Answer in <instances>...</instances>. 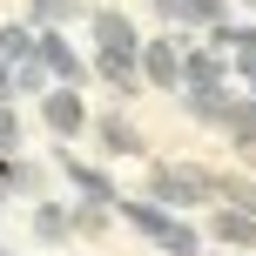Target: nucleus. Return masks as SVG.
<instances>
[{"label":"nucleus","instance_id":"nucleus-1","mask_svg":"<svg viewBox=\"0 0 256 256\" xmlns=\"http://www.w3.org/2000/svg\"><path fill=\"white\" fill-rule=\"evenodd\" d=\"M115 209H122L128 222H135L142 236H148L155 250H168V256H209V243H202V230H189V222H182L176 209L148 202V196H115Z\"/></svg>","mask_w":256,"mask_h":256},{"label":"nucleus","instance_id":"nucleus-19","mask_svg":"<svg viewBox=\"0 0 256 256\" xmlns=\"http://www.w3.org/2000/svg\"><path fill=\"white\" fill-rule=\"evenodd\" d=\"M20 148V115H14V102H0V155Z\"/></svg>","mask_w":256,"mask_h":256},{"label":"nucleus","instance_id":"nucleus-17","mask_svg":"<svg viewBox=\"0 0 256 256\" xmlns=\"http://www.w3.org/2000/svg\"><path fill=\"white\" fill-rule=\"evenodd\" d=\"M68 222H74V236L108 230V202H74V209H68Z\"/></svg>","mask_w":256,"mask_h":256},{"label":"nucleus","instance_id":"nucleus-13","mask_svg":"<svg viewBox=\"0 0 256 256\" xmlns=\"http://www.w3.org/2000/svg\"><path fill=\"white\" fill-rule=\"evenodd\" d=\"M34 236H40V243H68V236H74L68 209L61 202H34Z\"/></svg>","mask_w":256,"mask_h":256},{"label":"nucleus","instance_id":"nucleus-2","mask_svg":"<svg viewBox=\"0 0 256 256\" xmlns=\"http://www.w3.org/2000/svg\"><path fill=\"white\" fill-rule=\"evenodd\" d=\"M148 202H162V209H196V202H209V176L189 168V162H155V168H148Z\"/></svg>","mask_w":256,"mask_h":256},{"label":"nucleus","instance_id":"nucleus-18","mask_svg":"<svg viewBox=\"0 0 256 256\" xmlns=\"http://www.w3.org/2000/svg\"><path fill=\"white\" fill-rule=\"evenodd\" d=\"M68 14H74V0H34V20L27 27H61Z\"/></svg>","mask_w":256,"mask_h":256},{"label":"nucleus","instance_id":"nucleus-8","mask_svg":"<svg viewBox=\"0 0 256 256\" xmlns=\"http://www.w3.org/2000/svg\"><path fill=\"white\" fill-rule=\"evenodd\" d=\"M94 142H102V155H142V128L128 115H88Z\"/></svg>","mask_w":256,"mask_h":256},{"label":"nucleus","instance_id":"nucleus-3","mask_svg":"<svg viewBox=\"0 0 256 256\" xmlns=\"http://www.w3.org/2000/svg\"><path fill=\"white\" fill-rule=\"evenodd\" d=\"M40 122H48V135H54V142L88 135V102H81V88H61V81H54V88L40 94Z\"/></svg>","mask_w":256,"mask_h":256},{"label":"nucleus","instance_id":"nucleus-5","mask_svg":"<svg viewBox=\"0 0 256 256\" xmlns=\"http://www.w3.org/2000/svg\"><path fill=\"white\" fill-rule=\"evenodd\" d=\"M34 61L48 68V81H61V88H81V81H88V68H81V54L61 40V27H40L34 34Z\"/></svg>","mask_w":256,"mask_h":256},{"label":"nucleus","instance_id":"nucleus-7","mask_svg":"<svg viewBox=\"0 0 256 256\" xmlns=\"http://www.w3.org/2000/svg\"><path fill=\"white\" fill-rule=\"evenodd\" d=\"M94 54H142V34H135V20L115 7H102L94 14Z\"/></svg>","mask_w":256,"mask_h":256},{"label":"nucleus","instance_id":"nucleus-6","mask_svg":"<svg viewBox=\"0 0 256 256\" xmlns=\"http://www.w3.org/2000/svg\"><path fill=\"white\" fill-rule=\"evenodd\" d=\"M54 162H61V176H68V182L81 189V202H108V209H115V196H122V189H115V176H108V168L81 162V155H68V148L54 155Z\"/></svg>","mask_w":256,"mask_h":256},{"label":"nucleus","instance_id":"nucleus-16","mask_svg":"<svg viewBox=\"0 0 256 256\" xmlns=\"http://www.w3.org/2000/svg\"><path fill=\"white\" fill-rule=\"evenodd\" d=\"M7 74H14V94H48V88H54V81H48V68H40L34 54H27V61H14Z\"/></svg>","mask_w":256,"mask_h":256},{"label":"nucleus","instance_id":"nucleus-11","mask_svg":"<svg viewBox=\"0 0 256 256\" xmlns=\"http://www.w3.org/2000/svg\"><path fill=\"white\" fill-rule=\"evenodd\" d=\"M155 14L176 27H216L222 20V0H155Z\"/></svg>","mask_w":256,"mask_h":256},{"label":"nucleus","instance_id":"nucleus-14","mask_svg":"<svg viewBox=\"0 0 256 256\" xmlns=\"http://www.w3.org/2000/svg\"><path fill=\"white\" fill-rule=\"evenodd\" d=\"M0 189H14V196H40V168H34V162H14V155H0Z\"/></svg>","mask_w":256,"mask_h":256},{"label":"nucleus","instance_id":"nucleus-15","mask_svg":"<svg viewBox=\"0 0 256 256\" xmlns=\"http://www.w3.org/2000/svg\"><path fill=\"white\" fill-rule=\"evenodd\" d=\"M34 34H40V27H27V20H14V27H0V61H27V54H34Z\"/></svg>","mask_w":256,"mask_h":256},{"label":"nucleus","instance_id":"nucleus-4","mask_svg":"<svg viewBox=\"0 0 256 256\" xmlns=\"http://www.w3.org/2000/svg\"><path fill=\"white\" fill-rule=\"evenodd\" d=\"M142 88H162V94H176L182 88V40H168V34H155V40H142Z\"/></svg>","mask_w":256,"mask_h":256},{"label":"nucleus","instance_id":"nucleus-12","mask_svg":"<svg viewBox=\"0 0 256 256\" xmlns=\"http://www.w3.org/2000/svg\"><path fill=\"white\" fill-rule=\"evenodd\" d=\"M94 74H102L115 94H142V61L135 54H94Z\"/></svg>","mask_w":256,"mask_h":256},{"label":"nucleus","instance_id":"nucleus-10","mask_svg":"<svg viewBox=\"0 0 256 256\" xmlns=\"http://www.w3.org/2000/svg\"><path fill=\"white\" fill-rule=\"evenodd\" d=\"M209 236H216V243H230V250H256V216L222 202L216 216H209Z\"/></svg>","mask_w":256,"mask_h":256},{"label":"nucleus","instance_id":"nucleus-20","mask_svg":"<svg viewBox=\"0 0 256 256\" xmlns=\"http://www.w3.org/2000/svg\"><path fill=\"white\" fill-rule=\"evenodd\" d=\"M0 102H14V74H7V61H0Z\"/></svg>","mask_w":256,"mask_h":256},{"label":"nucleus","instance_id":"nucleus-21","mask_svg":"<svg viewBox=\"0 0 256 256\" xmlns=\"http://www.w3.org/2000/svg\"><path fill=\"white\" fill-rule=\"evenodd\" d=\"M0 256H7V250H0Z\"/></svg>","mask_w":256,"mask_h":256},{"label":"nucleus","instance_id":"nucleus-9","mask_svg":"<svg viewBox=\"0 0 256 256\" xmlns=\"http://www.w3.org/2000/svg\"><path fill=\"white\" fill-rule=\"evenodd\" d=\"M216 128L236 142V148H256V94H230L222 115H216Z\"/></svg>","mask_w":256,"mask_h":256}]
</instances>
